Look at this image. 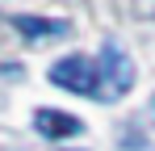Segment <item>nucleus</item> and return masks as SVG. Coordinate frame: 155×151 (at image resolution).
Returning <instances> with one entry per match:
<instances>
[{
	"instance_id": "obj_1",
	"label": "nucleus",
	"mask_w": 155,
	"mask_h": 151,
	"mask_svg": "<svg viewBox=\"0 0 155 151\" xmlns=\"http://www.w3.org/2000/svg\"><path fill=\"white\" fill-rule=\"evenodd\" d=\"M46 76H51V84L76 92V97H101V92H105L101 59H88V55H67V59H59Z\"/></svg>"
},
{
	"instance_id": "obj_2",
	"label": "nucleus",
	"mask_w": 155,
	"mask_h": 151,
	"mask_svg": "<svg viewBox=\"0 0 155 151\" xmlns=\"http://www.w3.org/2000/svg\"><path fill=\"white\" fill-rule=\"evenodd\" d=\"M101 80H105L101 101H117L122 92H130V84H134V63H130V55L117 46V42H105L101 46Z\"/></svg>"
},
{
	"instance_id": "obj_3",
	"label": "nucleus",
	"mask_w": 155,
	"mask_h": 151,
	"mask_svg": "<svg viewBox=\"0 0 155 151\" xmlns=\"http://www.w3.org/2000/svg\"><path fill=\"white\" fill-rule=\"evenodd\" d=\"M34 130H38V134H46V139H71V134H80L84 126H80V118H71V113L38 109V113H34Z\"/></svg>"
},
{
	"instance_id": "obj_4",
	"label": "nucleus",
	"mask_w": 155,
	"mask_h": 151,
	"mask_svg": "<svg viewBox=\"0 0 155 151\" xmlns=\"http://www.w3.org/2000/svg\"><path fill=\"white\" fill-rule=\"evenodd\" d=\"M13 25H17V34L21 38H29V42H42V38H63L67 34V21L59 17H13Z\"/></svg>"
}]
</instances>
